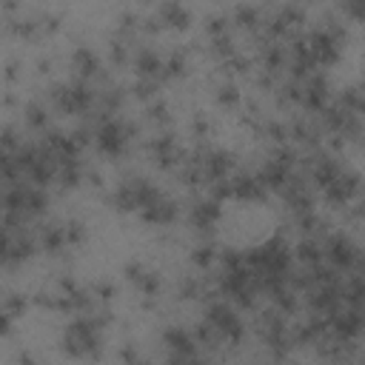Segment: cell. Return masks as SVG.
Wrapping results in <instances>:
<instances>
[{
    "instance_id": "obj_39",
    "label": "cell",
    "mask_w": 365,
    "mask_h": 365,
    "mask_svg": "<svg viewBox=\"0 0 365 365\" xmlns=\"http://www.w3.org/2000/svg\"><path fill=\"white\" fill-rule=\"evenodd\" d=\"M356 88H359V94H362V100H365V80H362V83H356Z\"/></svg>"
},
{
    "instance_id": "obj_29",
    "label": "cell",
    "mask_w": 365,
    "mask_h": 365,
    "mask_svg": "<svg viewBox=\"0 0 365 365\" xmlns=\"http://www.w3.org/2000/svg\"><path fill=\"white\" fill-rule=\"evenodd\" d=\"M86 237H88L86 222H80V220H68V222H66V240H68V248L83 245V242H86Z\"/></svg>"
},
{
    "instance_id": "obj_1",
    "label": "cell",
    "mask_w": 365,
    "mask_h": 365,
    "mask_svg": "<svg viewBox=\"0 0 365 365\" xmlns=\"http://www.w3.org/2000/svg\"><path fill=\"white\" fill-rule=\"evenodd\" d=\"M111 322L108 308H94L91 314H77L66 322L60 334V351L68 359H100L103 354V328Z\"/></svg>"
},
{
    "instance_id": "obj_25",
    "label": "cell",
    "mask_w": 365,
    "mask_h": 365,
    "mask_svg": "<svg viewBox=\"0 0 365 365\" xmlns=\"http://www.w3.org/2000/svg\"><path fill=\"white\" fill-rule=\"evenodd\" d=\"M145 299H154L157 294H160V288H163V279H160V274L157 271H151V268H145V274L140 277V282L134 285Z\"/></svg>"
},
{
    "instance_id": "obj_11",
    "label": "cell",
    "mask_w": 365,
    "mask_h": 365,
    "mask_svg": "<svg viewBox=\"0 0 365 365\" xmlns=\"http://www.w3.org/2000/svg\"><path fill=\"white\" fill-rule=\"evenodd\" d=\"M71 68H74V74H77L80 80H88V83H108L97 51L88 48V46H77V48L71 51Z\"/></svg>"
},
{
    "instance_id": "obj_31",
    "label": "cell",
    "mask_w": 365,
    "mask_h": 365,
    "mask_svg": "<svg viewBox=\"0 0 365 365\" xmlns=\"http://www.w3.org/2000/svg\"><path fill=\"white\" fill-rule=\"evenodd\" d=\"M91 294H94L97 302L106 305V302H111V297H114V285H111V282H94V285H91Z\"/></svg>"
},
{
    "instance_id": "obj_7",
    "label": "cell",
    "mask_w": 365,
    "mask_h": 365,
    "mask_svg": "<svg viewBox=\"0 0 365 365\" xmlns=\"http://www.w3.org/2000/svg\"><path fill=\"white\" fill-rule=\"evenodd\" d=\"M331 106V86H328V77L322 71H314L302 80V100H299V108L308 111L311 117L322 114L325 108Z\"/></svg>"
},
{
    "instance_id": "obj_3",
    "label": "cell",
    "mask_w": 365,
    "mask_h": 365,
    "mask_svg": "<svg viewBox=\"0 0 365 365\" xmlns=\"http://www.w3.org/2000/svg\"><path fill=\"white\" fill-rule=\"evenodd\" d=\"M202 319H205V322L220 334V339L228 342V345H240L242 336H245V325H242V319H240V311H237L228 299H222L220 294H214V297L205 299V305H202Z\"/></svg>"
},
{
    "instance_id": "obj_35",
    "label": "cell",
    "mask_w": 365,
    "mask_h": 365,
    "mask_svg": "<svg viewBox=\"0 0 365 365\" xmlns=\"http://www.w3.org/2000/svg\"><path fill=\"white\" fill-rule=\"evenodd\" d=\"M194 359H188V356H177V354H168V359H165V365H191Z\"/></svg>"
},
{
    "instance_id": "obj_6",
    "label": "cell",
    "mask_w": 365,
    "mask_h": 365,
    "mask_svg": "<svg viewBox=\"0 0 365 365\" xmlns=\"http://www.w3.org/2000/svg\"><path fill=\"white\" fill-rule=\"evenodd\" d=\"M365 188V182H362V177L354 171V168H345L319 197H322V202L328 205V208H348L354 200H356V194Z\"/></svg>"
},
{
    "instance_id": "obj_14",
    "label": "cell",
    "mask_w": 365,
    "mask_h": 365,
    "mask_svg": "<svg viewBox=\"0 0 365 365\" xmlns=\"http://www.w3.org/2000/svg\"><path fill=\"white\" fill-rule=\"evenodd\" d=\"M137 217H140L145 225H160V228H165V225H174V222L180 220V202L163 194V200H157L151 208H145V211L137 214Z\"/></svg>"
},
{
    "instance_id": "obj_18",
    "label": "cell",
    "mask_w": 365,
    "mask_h": 365,
    "mask_svg": "<svg viewBox=\"0 0 365 365\" xmlns=\"http://www.w3.org/2000/svg\"><path fill=\"white\" fill-rule=\"evenodd\" d=\"M48 120H51V114H48V106H46L43 100H29V103L23 106V123H26L31 131H37V134L48 131V128H51Z\"/></svg>"
},
{
    "instance_id": "obj_4",
    "label": "cell",
    "mask_w": 365,
    "mask_h": 365,
    "mask_svg": "<svg viewBox=\"0 0 365 365\" xmlns=\"http://www.w3.org/2000/svg\"><path fill=\"white\" fill-rule=\"evenodd\" d=\"M134 134H137V125L131 120L108 117V120L94 125V148L103 157H120V154H125V148L134 140Z\"/></svg>"
},
{
    "instance_id": "obj_9",
    "label": "cell",
    "mask_w": 365,
    "mask_h": 365,
    "mask_svg": "<svg viewBox=\"0 0 365 365\" xmlns=\"http://www.w3.org/2000/svg\"><path fill=\"white\" fill-rule=\"evenodd\" d=\"M220 217H222V202L214 200V197H208V194L200 197V200H194V205L188 208V222L200 234H211Z\"/></svg>"
},
{
    "instance_id": "obj_27",
    "label": "cell",
    "mask_w": 365,
    "mask_h": 365,
    "mask_svg": "<svg viewBox=\"0 0 365 365\" xmlns=\"http://www.w3.org/2000/svg\"><path fill=\"white\" fill-rule=\"evenodd\" d=\"M145 120L148 123H154V125H160V131L168 125V106H165V100H154V103H148L145 106Z\"/></svg>"
},
{
    "instance_id": "obj_22",
    "label": "cell",
    "mask_w": 365,
    "mask_h": 365,
    "mask_svg": "<svg viewBox=\"0 0 365 365\" xmlns=\"http://www.w3.org/2000/svg\"><path fill=\"white\" fill-rule=\"evenodd\" d=\"M214 97H217V103H220L222 108H237L240 100H242V94H240V88H237V83H234L231 77H225V80L217 86Z\"/></svg>"
},
{
    "instance_id": "obj_28",
    "label": "cell",
    "mask_w": 365,
    "mask_h": 365,
    "mask_svg": "<svg viewBox=\"0 0 365 365\" xmlns=\"http://www.w3.org/2000/svg\"><path fill=\"white\" fill-rule=\"evenodd\" d=\"M336 11L354 23H365V0H345L336 6Z\"/></svg>"
},
{
    "instance_id": "obj_33",
    "label": "cell",
    "mask_w": 365,
    "mask_h": 365,
    "mask_svg": "<svg viewBox=\"0 0 365 365\" xmlns=\"http://www.w3.org/2000/svg\"><path fill=\"white\" fill-rule=\"evenodd\" d=\"M345 211H348V217H351V220H365V188L356 194V200H354Z\"/></svg>"
},
{
    "instance_id": "obj_10",
    "label": "cell",
    "mask_w": 365,
    "mask_h": 365,
    "mask_svg": "<svg viewBox=\"0 0 365 365\" xmlns=\"http://www.w3.org/2000/svg\"><path fill=\"white\" fill-rule=\"evenodd\" d=\"M131 68H134L137 80H157V83H165V80H163L165 57H160L151 46L134 48V54H131Z\"/></svg>"
},
{
    "instance_id": "obj_34",
    "label": "cell",
    "mask_w": 365,
    "mask_h": 365,
    "mask_svg": "<svg viewBox=\"0 0 365 365\" xmlns=\"http://www.w3.org/2000/svg\"><path fill=\"white\" fill-rule=\"evenodd\" d=\"M208 134V120H205V114L202 111H197V117H194V137H205Z\"/></svg>"
},
{
    "instance_id": "obj_36",
    "label": "cell",
    "mask_w": 365,
    "mask_h": 365,
    "mask_svg": "<svg viewBox=\"0 0 365 365\" xmlns=\"http://www.w3.org/2000/svg\"><path fill=\"white\" fill-rule=\"evenodd\" d=\"M6 80H9V83H14V80H17V63H14V60L6 66Z\"/></svg>"
},
{
    "instance_id": "obj_2",
    "label": "cell",
    "mask_w": 365,
    "mask_h": 365,
    "mask_svg": "<svg viewBox=\"0 0 365 365\" xmlns=\"http://www.w3.org/2000/svg\"><path fill=\"white\" fill-rule=\"evenodd\" d=\"M157 200H163L160 185H154L148 177L143 174H128L117 182V188L108 194V205L117 214H143L145 208H151Z\"/></svg>"
},
{
    "instance_id": "obj_30",
    "label": "cell",
    "mask_w": 365,
    "mask_h": 365,
    "mask_svg": "<svg viewBox=\"0 0 365 365\" xmlns=\"http://www.w3.org/2000/svg\"><path fill=\"white\" fill-rule=\"evenodd\" d=\"M228 14H211L208 20H205V34L214 40V37H222V34H228Z\"/></svg>"
},
{
    "instance_id": "obj_16",
    "label": "cell",
    "mask_w": 365,
    "mask_h": 365,
    "mask_svg": "<svg viewBox=\"0 0 365 365\" xmlns=\"http://www.w3.org/2000/svg\"><path fill=\"white\" fill-rule=\"evenodd\" d=\"M37 245L40 251H46L48 257H57L68 248V240H66V225H57V222H46L40 231H37Z\"/></svg>"
},
{
    "instance_id": "obj_32",
    "label": "cell",
    "mask_w": 365,
    "mask_h": 365,
    "mask_svg": "<svg viewBox=\"0 0 365 365\" xmlns=\"http://www.w3.org/2000/svg\"><path fill=\"white\" fill-rule=\"evenodd\" d=\"M123 274H125V279H128L131 285H137V282H140V277L145 274V265H143V262H137V259H131V262H125Z\"/></svg>"
},
{
    "instance_id": "obj_21",
    "label": "cell",
    "mask_w": 365,
    "mask_h": 365,
    "mask_svg": "<svg viewBox=\"0 0 365 365\" xmlns=\"http://www.w3.org/2000/svg\"><path fill=\"white\" fill-rule=\"evenodd\" d=\"M131 54H134V48L128 43V37H114L108 43V60H111V66H117V68L128 66L131 63Z\"/></svg>"
},
{
    "instance_id": "obj_8",
    "label": "cell",
    "mask_w": 365,
    "mask_h": 365,
    "mask_svg": "<svg viewBox=\"0 0 365 365\" xmlns=\"http://www.w3.org/2000/svg\"><path fill=\"white\" fill-rule=\"evenodd\" d=\"M37 240L23 228V231H6V245H3V262L9 271L20 268L23 262H29L37 251Z\"/></svg>"
},
{
    "instance_id": "obj_5",
    "label": "cell",
    "mask_w": 365,
    "mask_h": 365,
    "mask_svg": "<svg viewBox=\"0 0 365 365\" xmlns=\"http://www.w3.org/2000/svg\"><path fill=\"white\" fill-rule=\"evenodd\" d=\"M322 254H325V265H331L334 271H342V274H351L359 262V245L342 234V231H334L322 240Z\"/></svg>"
},
{
    "instance_id": "obj_23",
    "label": "cell",
    "mask_w": 365,
    "mask_h": 365,
    "mask_svg": "<svg viewBox=\"0 0 365 365\" xmlns=\"http://www.w3.org/2000/svg\"><path fill=\"white\" fill-rule=\"evenodd\" d=\"M185 71H188V60H185V54H182V51H174V54H168V57H165L163 80H180V77H185Z\"/></svg>"
},
{
    "instance_id": "obj_37",
    "label": "cell",
    "mask_w": 365,
    "mask_h": 365,
    "mask_svg": "<svg viewBox=\"0 0 365 365\" xmlns=\"http://www.w3.org/2000/svg\"><path fill=\"white\" fill-rule=\"evenodd\" d=\"M17 362H20V365H37L34 356H31L29 351H20V354H17Z\"/></svg>"
},
{
    "instance_id": "obj_24",
    "label": "cell",
    "mask_w": 365,
    "mask_h": 365,
    "mask_svg": "<svg viewBox=\"0 0 365 365\" xmlns=\"http://www.w3.org/2000/svg\"><path fill=\"white\" fill-rule=\"evenodd\" d=\"M131 97H137L140 103H154V100H160V83L157 80H137L131 86Z\"/></svg>"
},
{
    "instance_id": "obj_19",
    "label": "cell",
    "mask_w": 365,
    "mask_h": 365,
    "mask_svg": "<svg viewBox=\"0 0 365 365\" xmlns=\"http://www.w3.org/2000/svg\"><path fill=\"white\" fill-rule=\"evenodd\" d=\"M231 23L240 26V29H245V31L259 34L265 17H262V9H257V6H237V9L231 11Z\"/></svg>"
},
{
    "instance_id": "obj_26",
    "label": "cell",
    "mask_w": 365,
    "mask_h": 365,
    "mask_svg": "<svg viewBox=\"0 0 365 365\" xmlns=\"http://www.w3.org/2000/svg\"><path fill=\"white\" fill-rule=\"evenodd\" d=\"M26 308H29V299H26L23 294H6V297H3V317L17 319V317L26 314Z\"/></svg>"
},
{
    "instance_id": "obj_15",
    "label": "cell",
    "mask_w": 365,
    "mask_h": 365,
    "mask_svg": "<svg viewBox=\"0 0 365 365\" xmlns=\"http://www.w3.org/2000/svg\"><path fill=\"white\" fill-rule=\"evenodd\" d=\"M154 17L163 29H174V31H188L191 26V11L180 3H160L154 9Z\"/></svg>"
},
{
    "instance_id": "obj_17",
    "label": "cell",
    "mask_w": 365,
    "mask_h": 365,
    "mask_svg": "<svg viewBox=\"0 0 365 365\" xmlns=\"http://www.w3.org/2000/svg\"><path fill=\"white\" fill-rule=\"evenodd\" d=\"M294 259L299 268H317L325 262V254H322V240H314V237H299V242L294 245Z\"/></svg>"
},
{
    "instance_id": "obj_12",
    "label": "cell",
    "mask_w": 365,
    "mask_h": 365,
    "mask_svg": "<svg viewBox=\"0 0 365 365\" xmlns=\"http://www.w3.org/2000/svg\"><path fill=\"white\" fill-rule=\"evenodd\" d=\"M268 197L271 194L257 180L254 171H240V174L231 177V200H240V202H265Z\"/></svg>"
},
{
    "instance_id": "obj_20",
    "label": "cell",
    "mask_w": 365,
    "mask_h": 365,
    "mask_svg": "<svg viewBox=\"0 0 365 365\" xmlns=\"http://www.w3.org/2000/svg\"><path fill=\"white\" fill-rule=\"evenodd\" d=\"M217 257H220V251H217V245L211 240H202V242H197L191 248V265L200 268V271H211L217 265Z\"/></svg>"
},
{
    "instance_id": "obj_38",
    "label": "cell",
    "mask_w": 365,
    "mask_h": 365,
    "mask_svg": "<svg viewBox=\"0 0 365 365\" xmlns=\"http://www.w3.org/2000/svg\"><path fill=\"white\" fill-rule=\"evenodd\" d=\"M48 66H51L48 60H40V63H37V71H40V74H46V71H48Z\"/></svg>"
},
{
    "instance_id": "obj_40",
    "label": "cell",
    "mask_w": 365,
    "mask_h": 365,
    "mask_svg": "<svg viewBox=\"0 0 365 365\" xmlns=\"http://www.w3.org/2000/svg\"><path fill=\"white\" fill-rule=\"evenodd\" d=\"M191 365H211V362H208V359H200V356H197V359H194Z\"/></svg>"
},
{
    "instance_id": "obj_13",
    "label": "cell",
    "mask_w": 365,
    "mask_h": 365,
    "mask_svg": "<svg viewBox=\"0 0 365 365\" xmlns=\"http://www.w3.org/2000/svg\"><path fill=\"white\" fill-rule=\"evenodd\" d=\"M163 342L168 348V354H177V356H188V359H197L200 356V345L194 339V334L182 325H168L163 331Z\"/></svg>"
},
{
    "instance_id": "obj_41",
    "label": "cell",
    "mask_w": 365,
    "mask_h": 365,
    "mask_svg": "<svg viewBox=\"0 0 365 365\" xmlns=\"http://www.w3.org/2000/svg\"><path fill=\"white\" fill-rule=\"evenodd\" d=\"M359 143H362V148H365V137H362V140H359Z\"/></svg>"
}]
</instances>
